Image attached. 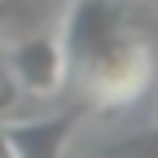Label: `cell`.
<instances>
[{
  "mask_svg": "<svg viewBox=\"0 0 158 158\" xmlns=\"http://www.w3.org/2000/svg\"><path fill=\"white\" fill-rule=\"evenodd\" d=\"M75 75L88 84L92 106L101 110H118V106H132L141 101L145 88L154 84V53L145 40L136 35H110L101 48H97L84 66H75Z\"/></svg>",
  "mask_w": 158,
  "mask_h": 158,
  "instance_id": "cell-1",
  "label": "cell"
},
{
  "mask_svg": "<svg viewBox=\"0 0 158 158\" xmlns=\"http://www.w3.org/2000/svg\"><path fill=\"white\" fill-rule=\"evenodd\" d=\"M5 62H9L13 84L22 88V97H57L62 84H66V75H70L66 44H62V35H53V31L18 35L5 48Z\"/></svg>",
  "mask_w": 158,
  "mask_h": 158,
  "instance_id": "cell-2",
  "label": "cell"
},
{
  "mask_svg": "<svg viewBox=\"0 0 158 158\" xmlns=\"http://www.w3.org/2000/svg\"><path fill=\"white\" fill-rule=\"evenodd\" d=\"M79 123V110L48 114V118H18V123H0L13 158H62L70 145V132Z\"/></svg>",
  "mask_w": 158,
  "mask_h": 158,
  "instance_id": "cell-3",
  "label": "cell"
},
{
  "mask_svg": "<svg viewBox=\"0 0 158 158\" xmlns=\"http://www.w3.org/2000/svg\"><path fill=\"white\" fill-rule=\"evenodd\" d=\"M18 97H22V88L13 84V75H9V62H5V53H0V114H9L18 106Z\"/></svg>",
  "mask_w": 158,
  "mask_h": 158,
  "instance_id": "cell-4",
  "label": "cell"
}]
</instances>
